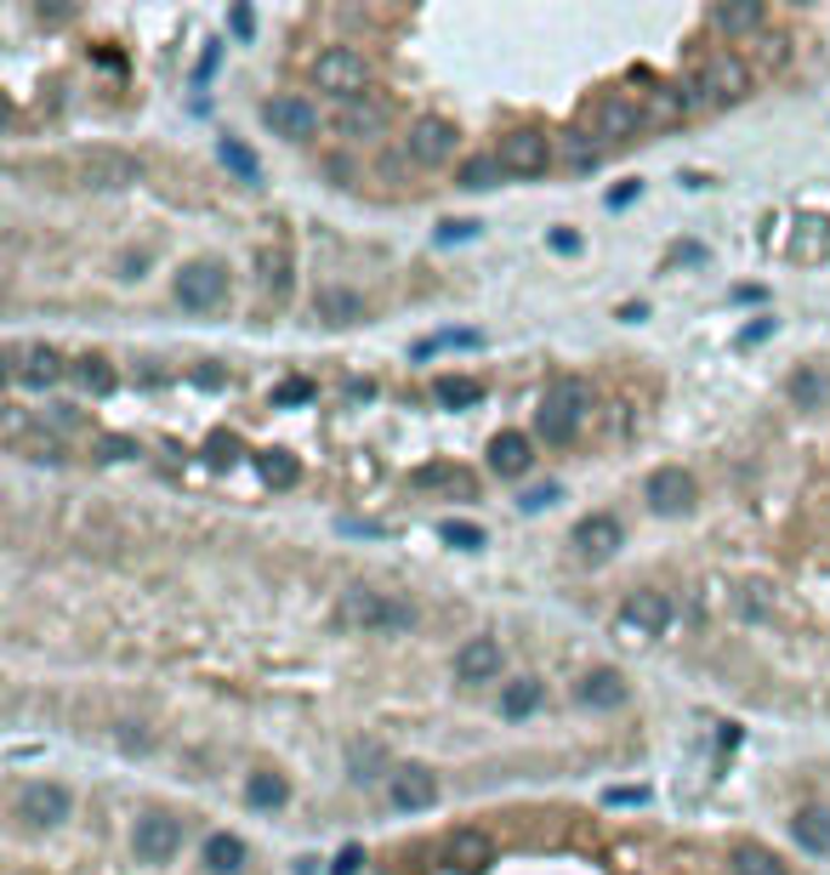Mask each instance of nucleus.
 <instances>
[{
    "label": "nucleus",
    "mask_w": 830,
    "mask_h": 875,
    "mask_svg": "<svg viewBox=\"0 0 830 875\" xmlns=\"http://www.w3.org/2000/svg\"><path fill=\"white\" fill-rule=\"evenodd\" d=\"M586 410H592V386H586L580 375H558L547 386L541 410H534V426H541L547 444H569V438L580 432V421H586Z\"/></svg>",
    "instance_id": "1"
},
{
    "label": "nucleus",
    "mask_w": 830,
    "mask_h": 875,
    "mask_svg": "<svg viewBox=\"0 0 830 875\" xmlns=\"http://www.w3.org/2000/svg\"><path fill=\"white\" fill-rule=\"evenodd\" d=\"M746 91H751L746 63H740V58H728V52H717V58H706V63H700V74L689 80V109H722V103H740Z\"/></svg>",
    "instance_id": "2"
},
{
    "label": "nucleus",
    "mask_w": 830,
    "mask_h": 875,
    "mask_svg": "<svg viewBox=\"0 0 830 875\" xmlns=\"http://www.w3.org/2000/svg\"><path fill=\"white\" fill-rule=\"evenodd\" d=\"M313 80H319V91L341 97V103H359L364 86H370V63H364V52H353V46H330V52L313 58Z\"/></svg>",
    "instance_id": "3"
},
{
    "label": "nucleus",
    "mask_w": 830,
    "mask_h": 875,
    "mask_svg": "<svg viewBox=\"0 0 830 875\" xmlns=\"http://www.w3.org/2000/svg\"><path fill=\"white\" fill-rule=\"evenodd\" d=\"M341 620H348V625H364V631H410V625H416V609L399 603V597H387V592L353 586L348 597H341Z\"/></svg>",
    "instance_id": "4"
},
{
    "label": "nucleus",
    "mask_w": 830,
    "mask_h": 875,
    "mask_svg": "<svg viewBox=\"0 0 830 875\" xmlns=\"http://www.w3.org/2000/svg\"><path fill=\"white\" fill-rule=\"evenodd\" d=\"M12 813L23 818V831H58V824L74 813V796H69L58 780H34V785L18 791Z\"/></svg>",
    "instance_id": "5"
},
{
    "label": "nucleus",
    "mask_w": 830,
    "mask_h": 875,
    "mask_svg": "<svg viewBox=\"0 0 830 875\" xmlns=\"http://www.w3.org/2000/svg\"><path fill=\"white\" fill-rule=\"evenodd\" d=\"M496 160H501L507 177H541V171L552 165V137H547V131H534V125H518V131L501 137Z\"/></svg>",
    "instance_id": "6"
},
{
    "label": "nucleus",
    "mask_w": 830,
    "mask_h": 875,
    "mask_svg": "<svg viewBox=\"0 0 830 875\" xmlns=\"http://www.w3.org/2000/svg\"><path fill=\"white\" fill-rule=\"evenodd\" d=\"M171 290H177V302H182L188 313H211V308L228 296V268H222V262H188Z\"/></svg>",
    "instance_id": "7"
},
{
    "label": "nucleus",
    "mask_w": 830,
    "mask_h": 875,
    "mask_svg": "<svg viewBox=\"0 0 830 875\" xmlns=\"http://www.w3.org/2000/svg\"><path fill=\"white\" fill-rule=\"evenodd\" d=\"M131 847H137V864H171L182 853V818L171 813H142L137 831H131Z\"/></svg>",
    "instance_id": "8"
},
{
    "label": "nucleus",
    "mask_w": 830,
    "mask_h": 875,
    "mask_svg": "<svg viewBox=\"0 0 830 875\" xmlns=\"http://www.w3.org/2000/svg\"><path fill=\"white\" fill-rule=\"evenodd\" d=\"M456 120H444V114H421L416 125H410V137H404V160H416V165H444L450 154H456Z\"/></svg>",
    "instance_id": "9"
},
{
    "label": "nucleus",
    "mask_w": 830,
    "mask_h": 875,
    "mask_svg": "<svg viewBox=\"0 0 830 875\" xmlns=\"http://www.w3.org/2000/svg\"><path fill=\"white\" fill-rule=\"evenodd\" d=\"M262 120H268V131L284 137V142H308V137L319 131V109L308 103V97H297V91L268 97V103H262Z\"/></svg>",
    "instance_id": "10"
},
{
    "label": "nucleus",
    "mask_w": 830,
    "mask_h": 875,
    "mask_svg": "<svg viewBox=\"0 0 830 875\" xmlns=\"http://www.w3.org/2000/svg\"><path fill=\"white\" fill-rule=\"evenodd\" d=\"M643 501L660 512V517H682L694 506V477L682 472V466H654L649 483H643Z\"/></svg>",
    "instance_id": "11"
},
{
    "label": "nucleus",
    "mask_w": 830,
    "mask_h": 875,
    "mask_svg": "<svg viewBox=\"0 0 830 875\" xmlns=\"http://www.w3.org/2000/svg\"><path fill=\"white\" fill-rule=\"evenodd\" d=\"M387 796H393L399 813H427L438 807V773L410 762V767H393V780H387Z\"/></svg>",
    "instance_id": "12"
},
{
    "label": "nucleus",
    "mask_w": 830,
    "mask_h": 875,
    "mask_svg": "<svg viewBox=\"0 0 830 875\" xmlns=\"http://www.w3.org/2000/svg\"><path fill=\"white\" fill-rule=\"evenodd\" d=\"M69 375V364H63V353L58 348H12V381L18 386H58Z\"/></svg>",
    "instance_id": "13"
},
{
    "label": "nucleus",
    "mask_w": 830,
    "mask_h": 875,
    "mask_svg": "<svg viewBox=\"0 0 830 875\" xmlns=\"http://www.w3.org/2000/svg\"><path fill=\"white\" fill-rule=\"evenodd\" d=\"M80 177H86V188H131V182H142V165L120 149H91L80 160Z\"/></svg>",
    "instance_id": "14"
},
{
    "label": "nucleus",
    "mask_w": 830,
    "mask_h": 875,
    "mask_svg": "<svg viewBox=\"0 0 830 875\" xmlns=\"http://www.w3.org/2000/svg\"><path fill=\"white\" fill-rule=\"evenodd\" d=\"M574 546H580V557L603 563V557H614V552L626 546V529H620L614 512H592V517L574 523Z\"/></svg>",
    "instance_id": "15"
},
{
    "label": "nucleus",
    "mask_w": 830,
    "mask_h": 875,
    "mask_svg": "<svg viewBox=\"0 0 830 875\" xmlns=\"http://www.w3.org/2000/svg\"><path fill=\"white\" fill-rule=\"evenodd\" d=\"M671 597L666 592H631L626 603H620V625L626 631H638V637H660V631L671 625Z\"/></svg>",
    "instance_id": "16"
},
{
    "label": "nucleus",
    "mask_w": 830,
    "mask_h": 875,
    "mask_svg": "<svg viewBox=\"0 0 830 875\" xmlns=\"http://www.w3.org/2000/svg\"><path fill=\"white\" fill-rule=\"evenodd\" d=\"M501 676V643L496 637H467L456 648V683H496Z\"/></svg>",
    "instance_id": "17"
},
{
    "label": "nucleus",
    "mask_w": 830,
    "mask_h": 875,
    "mask_svg": "<svg viewBox=\"0 0 830 875\" xmlns=\"http://www.w3.org/2000/svg\"><path fill=\"white\" fill-rule=\"evenodd\" d=\"M574 700H580L586 711H620V705L631 700V688H626V676H620L614 665H598V671H586V676H580Z\"/></svg>",
    "instance_id": "18"
},
{
    "label": "nucleus",
    "mask_w": 830,
    "mask_h": 875,
    "mask_svg": "<svg viewBox=\"0 0 830 875\" xmlns=\"http://www.w3.org/2000/svg\"><path fill=\"white\" fill-rule=\"evenodd\" d=\"M529 466H534L529 432H496V438H490V472H501V477H523Z\"/></svg>",
    "instance_id": "19"
},
{
    "label": "nucleus",
    "mask_w": 830,
    "mask_h": 875,
    "mask_svg": "<svg viewBox=\"0 0 830 875\" xmlns=\"http://www.w3.org/2000/svg\"><path fill=\"white\" fill-rule=\"evenodd\" d=\"M444 853H450V864L467 869V875H478V869H490V864H496V842L483 836V831H456Z\"/></svg>",
    "instance_id": "20"
},
{
    "label": "nucleus",
    "mask_w": 830,
    "mask_h": 875,
    "mask_svg": "<svg viewBox=\"0 0 830 875\" xmlns=\"http://www.w3.org/2000/svg\"><path fill=\"white\" fill-rule=\"evenodd\" d=\"M200 858H206L211 875H239V869H246V858H251V847L239 842V836H228V831H217V836H206Z\"/></svg>",
    "instance_id": "21"
},
{
    "label": "nucleus",
    "mask_w": 830,
    "mask_h": 875,
    "mask_svg": "<svg viewBox=\"0 0 830 875\" xmlns=\"http://www.w3.org/2000/svg\"><path fill=\"white\" fill-rule=\"evenodd\" d=\"M313 308H319V319H330V324H353V319H364V296H359V290H341V284H319Z\"/></svg>",
    "instance_id": "22"
},
{
    "label": "nucleus",
    "mask_w": 830,
    "mask_h": 875,
    "mask_svg": "<svg viewBox=\"0 0 830 875\" xmlns=\"http://www.w3.org/2000/svg\"><path fill=\"white\" fill-rule=\"evenodd\" d=\"M541 700H547V683H541V676H512V683L501 688V716L523 722L529 711H541Z\"/></svg>",
    "instance_id": "23"
},
{
    "label": "nucleus",
    "mask_w": 830,
    "mask_h": 875,
    "mask_svg": "<svg viewBox=\"0 0 830 875\" xmlns=\"http://www.w3.org/2000/svg\"><path fill=\"white\" fill-rule=\"evenodd\" d=\"M336 131H341V137H353V142H364V137H381V131H387V109H381V103H364V97H359V103H348V109H341Z\"/></svg>",
    "instance_id": "24"
},
{
    "label": "nucleus",
    "mask_w": 830,
    "mask_h": 875,
    "mask_svg": "<svg viewBox=\"0 0 830 875\" xmlns=\"http://www.w3.org/2000/svg\"><path fill=\"white\" fill-rule=\"evenodd\" d=\"M728 864H734V875H791L786 858H779L773 847H762V842H740Z\"/></svg>",
    "instance_id": "25"
},
{
    "label": "nucleus",
    "mask_w": 830,
    "mask_h": 875,
    "mask_svg": "<svg viewBox=\"0 0 830 875\" xmlns=\"http://www.w3.org/2000/svg\"><path fill=\"white\" fill-rule=\"evenodd\" d=\"M638 125H643V109L626 103V97H609V103L598 109V131H603V137H631Z\"/></svg>",
    "instance_id": "26"
},
{
    "label": "nucleus",
    "mask_w": 830,
    "mask_h": 875,
    "mask_svg": "<svg viewBox=\"0 0 830 875\" xmlns=\"http://www.w3.org/2000/svg\"><path fill=\"white\" fill-rule=\"evenodd\" d=\"M791 831H797V842H802L808 853H830V813H824V807H802V813L791 818Z\"/></svg>",
    "instance_id": "27"
},
{
    "label": "nucleus",
    "mask_w": 830,
    "mask_h": 875,
    "mask_svg": "<svg viewBox=\"0 0 830 875\" xmlns=\"http://www.w3.org/2000/svg\"><path fill=\"white\" fill-rule=\"evenodd\" d=\"M786 393H791V404H797V410H819V404H824V393H830V381L819 375V364H802V370L791 375Z\"/></svg>",
    "instance_id": "28"
},
{
    "label": "nucleus",
    "mask_w": 830,
    "mask_h": 875,
    "mask_svg": "<svg viewBox=\"0 0 830 875\" xmlns=\"http://www.w3.org/2000/svg\"><path fill=\"white\" fill-rule=\"evenodd\" d=\"M246 802L262 807V813H273V807L290 802V785L279 780V773H251V780H246Z\"/></svg>",
    "instance_id": "29"
},
{
    "label": "nucleus",
    "mask_w": 830,
    "mask_h": 875,
    "mask_svg": "<svg viewBox=\"0 0 830 875\" xmlns=\"http://www.w3.org/2000/svg\"><path fill=\"white\" fill-rule=\"evenodd\" d=\"M217 160H222V165H228L239 182H262V165H257V154H251L239 137H222V142H217Z\"/></svg>",
    "instance_id": "30"
},
{
    "label": "nucleus",
    "mask_w": 830,
    "mask_h": 875,
    "mask_svg": "<svg viewBox=\"0 0 830 875\" xmlns=\"http://www.w3.org/2000/svg\"><path fill=\"white\" fill-rule=\"evenodd\" d=\"M257 472L273 483V490H290V483L302 477V466H297V455H290V450H262V455H257Z\"/></svg>",
    "instance_id": "31"
},
{
    "label": "nucleus",
    "mask_w": 830,
    "mask_h": 875,
    "mask_svg": "<svg viewBox=\"0 0 830 875\" xmlns=\"http://www.w3.org/2000/svg\"><path fill=\"white\" fill-rule=\"evenodd\" d=\"M438 404H450V410H461V404H478L483 399V381H472V375H438Z\"/></svg>",
    "instance_id": "32"
},
{
    "label": "nucleus",
    "mask_w": 830,
    "mask_h": 875,
    "mask_svg": "<svg viewBox=\"0 0 830 875\" xmlns=\"http://www.w3.org/2000/svg\"><path fill=\"white\" fill-rule=\"evenodd\" d=\"M501 177H507V171H501L496 154H472V160H461V171H456L461 188H496Z\"/></svg>",
    "instance_id": "33"
},
{
    "label": "nucleus",
    "mask_w": 830,
    "mask_h": 875,
    "mask_svg": "<svg viewBox=\"0 0 830 875\" xmlns=\"http://www.w3.org/2000/svg\"><path fill=\"white\" fill-rule=\"evenodd\" d=\"M711 23H717L722 34H746V29H762V23H768V12H762V7H717V12H711Z\"/></svg>",
    "instance_id": "34"
},
{
    "label": "nucleus",
    "mask_w": 830,
    "mask_h": 875,
    "mask_svg": "<svg viewBox=\"0 0 830 875\" xmlns=\"http://www.w3.org/2000/svg\"><path fill=\"white\" fill-rule=\"evenodd\" d=\"M410 483H416V490H432V483H450V490L472 495V477H467L461 466H421V472H416Z\"/></svg>",
    "instance_id": "35"
},
{
    "label": "nucleus",
    "mask_w": 830,
    "mask_h": 875,
    "mask_svg": "<svg viewBox=\"0 0 830 875\" xmlns=\"http://www.w3.org/2000/svg\"><path fill=\"white\" fill-rule=\"evenodd\" d=\"M74 375H80V386H91V393H114V370L103 359H80Z\"/></svg>",
    "instance_id": "36"
},
{
    "label": "nucleus",
    "mask_w": 830,
    "mask_h": 875,
    "mask_svg": "<svg viewBox=\"0 0 830 875\" xmlns=\"http://www.w3.org/2000/svg\"><path fill=\"white\" fill-rule=\"evenodd\" d=\"M438 534H444L450 546H461V552H478V546H483V529H478V523H456V517H450Z\"/></svg>",
    "instance_id": "37"
},
{
    "label": "nucleus",
    "mask_w": 830,
    "mask_h": 875,
    "mask_svg": "<svg viewBox=\"0 0 830 875\" xmlns=\"http://www.w3.org/2000/svg\"><path fill=\"white\" fill-rule=\"evenodd\" d=\"M308 399H313V381H302V375H290V381L273 386V404H308Z\"/></svg>",
    "instance_id": "38"
},
{
    "label": "nucleus",
    "mask_w": 830,
    "mask_h": 875,
    "mask_svg": "<svg viewBox=\"0 0 830 875\" xmlns=\"http://www.w3.org/2000/svg\"><path fill=\"white\" fill-rule=\"evenodd\" d=\"M802 228H808V233L791 245L797 257H813V251H824V245H830V222H802Z\"/></svg>",
    "instance_id": "39"
},
{
    "label": "nucleus",
    "mask_w": 830,
    "mask_h": 875,
    "mask_svg": "<svg viewBox=\"0 0 830 875\" xmlns=\"http://www.w3.org/2000/svg\"><path fill=\"white\" fill-rule=\"evenodd\" d=\"M563 160H569L574 171H592V165H598V149H592L586 137H569V142H563Z\"/></svg>",
    "instance_id": "40"
},
{
    "label": "nucleus",
    "mask_w": 830,
    "mask_h": 875,
    "mask_svg": "<svg viewBox=\"0 0 830 875\" xmlns=\"http://www.w3.org/2000/svg\"><path fill=\"white\" fill-rule=\"evenodd\" d=\"M97 455H103V461H131V455H137V438L109 432V438H97Z\"/></svg>",
    "instance_id": "41"
},
{
    "label": "nucleus",
    "mask_w": 830,
    "mask_h": 875,
    "mask_svg": "<svg viewBox=\"0 0 830 875\" xmlns=\"http://www.w3.org/2000/svg\"><path fill=\"white\" fill-rule=\"evenodd\" d=\"M206 461H211V466H233V461H239V438L217 432L211 444H206Z\"/></svg>",
    "instance_id": "42"
},
{
    "label": "nucleus",
    "mask_w": 830,
    "mask_h": 875,
    "mask_svg": "<svg viewBox=\"0 0 830 875\" xmlns=\"http://www.w3.org/2000/svg\"><path fill=\"white\" fill-rule=\"evenodd\" d=\"M558 495H563L558 483H541V490H523V495H518V506H523V512H541V506H552Z\"/></svg>",
    "instance_id": "43"
},
{
    "label": "nucleus",
    "mask_w": 830,
    "mask_h": 875,
    "mask_svg": "<svg viewBox=\"0 0 830 875\" xmlns=\"http://www.w3.org/2000/svg\"><path fill=\"white\" fill-rule=\"evenodd\" d=\"M359 864H364V847H341L336 864H330V875H359Z\"/></svg>",
    "instance_id": "44"
},
{
    "label": "nucleus",
    "mask_w": 830,
    "mask_h": 875,
    "mask_svg": "<svg viewBox=\"0 0 830 875\" xmlns=\"http://www.w3.org/2000/svg\"><path fill=\"white\" fill-rule=\"evenodd\" d=\"M478 233V222H444L438 228V245H456V239H472Z\"/></svg>",
    "instance_id": "45"
},
{
    "label": "nucleus",
    "mask_w": 830,
    "mask_h": 875,
    "mask_svg": "<svg viewBox=\"0 0 830 875\" xmlns=\"http://www.w3.org/2000/svg\"><path fill=\"white\" fill-rule=\"evenodd\" d=\"M23 432H29V415H23V410H7V438H12V444H18Z\"/></svg>",
    "instance_id": "46"
},
{
    "label": "nucleus",
    "mask_w": 830,
    "mask_h": 875,
    "mask_svg": "<svg viewBox=\"0 0 830 875\" xmlns=\"http://www.w3.org/2000/svg\"><path fill=\"white\" fill-rule=\"evenodd\" d=\"M228 23H233V34H251V29H257L251 7H233V18H228Z\"/></svg>",
    "instance_id": "47"
},
{
    "label": "nucleus",
    "mask_w": 830,
    "mask_h": 875,
    "mask_svg": "<svg viewBox=\"0 0 830 875\" xmlns=\"http://www.w3.org/2000/svg\"><path fill=\"white\" fill-rule=\"evenodd\" d=\"M609 802H614V807H631V802L643 807V802H649V791H609Z\"/></svg>",
    "instance_id": "48"
},
{
    "label": "nucleus",
    "mask_w": 830,
    "mask_h": 875,
    "mask_svg": "<svg viewBox=\"0 0 830 875\" xmlns=\"http://www.w3.org/2000/svg\"><path fill=\"white\" fill-rule=\"evenodd\" d=\"M631 193H638V182H626V188H614V193H609V205H614V211H620V205H631Z\"/></svg>",
    "instance_id": "49"
}]
</instances>
